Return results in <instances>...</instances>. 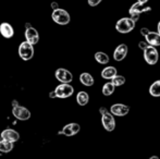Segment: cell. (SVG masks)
<instances>
[{
    "label": "cell",
    "mask_w": 160,
    "mask_h": 159,
    "mask_svg": "<svg viewBox=\"0 0 160 159\" xmlns=\"http://www.w3.org/2000/svg\"><path fill=\"white\" fill-rule=\"evenodd\" d=\"M76 102L80 106H86L89 102V96L86 92H78L76 95Z\"/></svg>",
    "instance_id": "obj_20"
},
{
    "label": "cell",
    "mask_w": 160,
    "mask_h": 159,
    "mask_svg": "<svg viewBox=\"0 0 160 159\" xmlns=\"http://www.w3.org/2000/svg\"><path fill=\"white\" fill-rule=\"evenodd\" d=\"M24 36H25V40L30 44H32L33 46L36 45L39 42V33L36 28H34L33 26L25 28V33H24Z\"/></svg>",
    "instance_id": "obj_8"
},
{
    "label": "cell",
    "mask_w": 160,
    "mask_h": 159,
    "mask_svg": "<svg viewBox=\"0 0 160 159\" xmlns=\"http://www.w3.org/2000/svg\"><path fill=\"white\" fill-rule=\"evenodd\" d=\"M130 112V107L123 104H114L110 108V113L116 117H124Z\"/></svg>",
    "instance_id": "obj_9"
},
{
    "label": "cell",
    "mask_w": 160,
    "mask_h": 159,
    "mask_svg": "<svg viewBox=\"0 0 160 159\" xmlns=\"http://www.w3.org/2000/svg\"><path fill=\"white\" fill-rule=\"evenodd\" d=\"M149 32H150V31L148 30L147 27H143V28H142V30H141V34L143 35L144 37H145L146 35H147V34H148V33H149Z\"/></svg>",
    "instance_id": "obj_27"
},
{
    "label": "cell",
    "mask_w": 160,
    "mask_h": 159,
    "mask_svg": "<svg viewBox=\"0 0 160 159\" xmlns=\"http://www.w3.org/2000/svg\"><path fill=\"white\" fill-rule=\"evenodd\" d=\"M135 27V22L131 17H122L116 23V30L121 34H128Z\"/></svg>",
    "instance_id": "obj_2"
},
{
    "label": "cell",
    "mask_w": 160,
    "mask_h": 159,
    "mask_svg": "<svg viewBox=\"0 0 160 159\" xmlns=\"http://www.w3.org/2000/svg\"><path fill=\"white\" fill-rule=\"evenodd\" d=\"M149 11H152L150 7H145V4L137 1L132 4V7L128 10V13H130V15H134V14H141V13L144 12H149Z\"/></svg>",
    "instance_id": "obj_14"
},
{
    "label": "cell",
    "mask_w": 160,
    "mask_h": 159,
    "mask_svg": "<svg viewBox=\"0 0 160 159\" xmlns=\"http://www.w3.org/2000/svg\"><path fill=\"white\" fill-rule=\"evenodd\" d=\"M49 97H50V98H57V97H56V93H55V91L51 92V93L49 94Z\"/></svg>",
    "instance_id": "obj_29"
},
{
    "label": "cell",
    "mask_w": 160,
    "mask_h": 159,
    "mask_svg": "<svg viewBox=\"0 0 160 159\" xmlns=\"http://www.w3.org/2000/svg\"><path fill=\"white\" fill-rule=\"evenodd\" d=\"M95 60L100 64H107L109 62V56L102 51H98L95 53Z\"/></svg>",
    "instance_id": "obj_21"
},
{
    "label": "cell",
    "mask_w": 160,
    "mask_h": 159,
    "mask_svg": "<svg viewBox=\"0 0 160 159\" xmlns=\"http://www.w3.org/2000/svg\"><path fill=\"white\" fill-rule=\"evenodd\" d=\"M149 159H159V157H158V156H152Z\"/></svg>",
    "instance_id": "obj_32"
},
{
    "label": "cell",
    "mask_w": 160,
    "mask_h": 159,
    "mask_svg": "<svg viewBox=\"0 0 160 159\" xmlns=\"http://www.w3.org/2000/svg\"><path fill=\"white\" fill-rule=\"evenodd\" d=\"M102 1V0H87V2H88V4L91 7H96L98 6L100 2Z\"/></svg>",
    "instance_id": "obj_25"
},
{
    "label": "cell",
    "mask_w": 160,
    "mask_h": 159,
    "mask_svg": "<svg viewBox=\"0 0 160 159\" xmlns=\"http://www.w3.org/2000/svg\"><path fill=\"white\" fill-rule=\"evenodd\" d=\"M80 130L81 127L78 123H69V124L64 125L60 134H63L65 136H74L80 132Z\"/></svg>",
    "instance_id": "obj_13"
},
{
    "label": "cell",
    "mask_w": 160,
    "mask_h": 159,
    "mask_svg": "<svg viewBox=\"0 0 160 159\" xmlns=\"http://www.w3.org/2000/svg\"><path fill=\"white\" fill-rule=\"evenodd\" d=\"M114 89H116V86H114L111 82H108L102 86L101 92H102V94L105 96H110V95H112V94L114 93Z\"/></svg>",
    "instance_id": "obj_23"
},
{
    "label": "cell",
    "mask_w": 160,
    "mask_h": 159,
    "mask_svg": "<svg viewBox=\"0 0 160 159\" xmlns=\"http://www.w3.org/2000/svg\"><path fill=\"white\" fill-rule=\"evenodd\" d=\"M19 56L24 61H28L34 56V47L32 44L25 42H22L19 46Z\"/></svg>",
    "instance_id": "obj_4"
},
{
    "label": "cell",
    "mask_w": 160,
    "mask_h": 159,
    "mask_svg": "<svg viewBox=\"0 0 160 159\" xmlns=\"http://www.w3.org/2000/svg\"><path fill=\"white\" fill-rule=\"evenodd\" d=\"M117 69L114 67H106L102 71H101V77L105 80H111L113 77L117 75Z\"/></svg>",
    "instance_id": "obj_17"
},
{
    "label": "cell",
    "mask_w": 160,
    "mask_h": 159,
    "mask_svg": "<svg viewBox=\"0 0 160 159\" xmlns=\"http://www.w3.org/2000/svg\"><path fill=\"white\" fill-rule=\"evenodd\" d=\"M51 19H52V21L55 23L59 24V25H67L71 21V17H70L69 12L67 10H64V9H60V8L52 10Z\"/></svg>",
    "instance_id": "obj_1"
},
{
    "label": "cell",
    "mask_w": 160,
    "mask_h": 159,
    "mask_svg": "<svg viewBox=\"0 0 160 159\" xmlns=\"http://www.w3.org/2000/svg\"><path fill=\"white\" fill-rule=\"evenodd\" d=\"M143 51H144V60L147 62V64L154 66V64H156L157 62H158L159 53H158V50L156 49V47L148 45Z\"/></svg>",
    "instance_id": "obj_3"
},
{
    "label": "cell",
    "mask_w": 160,
    "mask_h": 159,
    "mask_svg": "<svg viewBox=\"0 0 160 159\" xmlns=\"http://www.w3.org/2000/svg\"><path fill=\"white\" fill-rule=\"evenodd\" d=\"M50 6H51V8H52V10H56V9H58V8H59V4H58L56 1L51 2V4H50Z\"/></svg>",
    "instance_id": "obj_28"
},
{
    "label": "cell",
    "mask_w": 160,
    "mask_h": 159,
    "mask_svg": "<svg viewBox=\"0 0 160 159\" xmlns=\"http://www.w3.org/2000/svg\"><path fill=\"white\" fill-rule=\"evenodd\" d=\"M128 52V45L125 44H120L116 49H114V52H113V59L116 61H122V60L125 59Z\"/></svg>",
    "instance_id": "obj_12"
},
{
    "label": "cell",
    "mask_w": 160,
    "mask_h": 159,
    "mask_svg": "<svg viewBox=\"0 0 160 159\" xmlns=\"http://www.w3.org/2000/svg\"><path fill=\"white\" fill-rule=\"evenodd\" d=\"M149 0H138V2H141V3H143V4H145L146 2H148Z\"/></svg>",
    "instance_id": "obj_30"
},
{
    "label": "cell",
    "mask_w": 160,
    "mask_h": 159,
    "mask_svg": "<svg viewBox=\"0 0 160 159\" xmlns=\"http://www.w3.org/2000/svg\"><path fill=\"white\" fill-rule=\"evenodd\" d=\"M0 34L7 39L12 38L13 35H14V30H13L12 25L10 23L3 22V23L0 24Z\"/></svg>",
    "instance_id": "obj_15"
},
{
    "label": "cell",
    "mask_w": 160,
    "mask_h": 159,
    "mask_svg": "<svg viewBox=\"0 0 160 159\" xmlns=\"http://www.w3.org/2000/svg\"><path fill=\"white\" fill-rule=\"evenodd\" d=\"M30 26H32L30 23H26V24H25V28H26V27H30Z\"/></svg>",
    "instance_id": "obj_33"
},
{
    "label": "cell",
    "mask_w": 160,
    "mask_h": 159,
    "mask_svg": "<svg viewBox=\"0 0 160 159\" xmlns=\"http://www.w3.org/2000/svg\"><path fill=\"white\" fill-rule=\"evenodd\" d=\"M13 147H14V143L2 140V138L0 140V152H1V153H4V154L10 153L13 149Z\"/></svg>",
    "instance_id": "obj_19"
},
{
    "label": "cell",
    "mask_w": 160,
    "mask_h": 159,
    "mask_svg": "<svg viewBox=\"0 0 160 159\" xmlns=\"http://www.w3.org/2000/svg\"><path fill=\"white\" fill-rule=\"evenodd\" d=\"M55 77H56V79L61 83H71L72 81H73V74H72L69 70L63 69V68L58 69L55 73Z\"/></svg>",
    "instance_id": "obj_10"
},
{
    "label": "cell",
    "mask_w": 160,
    "mask_h": 159,
    "mask_svg": "<svg viewBox=\"0 0 160 159\" xmlns=\"http://www.w3.org/2000/svg\"><path fill=\"white\" fill-rule=\"evenodd\" d=\"M149 94L154 97H160V80L156 81L150 85Z\"/></svg>",
    "instance_id": "obj_22"
},
{
    "label": "cell",
    "mask_w": 160,
    "mask_h": 159,
    "mask_svg": "<svg viewBox=\"0 0 160 159\" xmlns=\"http://www.w3.org/2000/svg\"><path fill=\"white\" fill-rule=\"evenodd\" d=\"M80 82L82 83L83 85L85 86H93L94 85V77L91 73H87V72H83L81 73L80 75Z\"/></svg>",
    "instance_id": "obj_18"
},
{
    "label": "cell",
    "mask_w": 160,
    "mask_h": 159,
    "mask_svg": "<svg viewBox=\"0 0 160 159\" xmlns=\"http://www.w3.org/2000/svg\"><path fill=\"white\" fill-rule=\"evenodd\" d=\"M157 30H158V33H159V34H160V21H159L158 25H157Z\"/></svg>",
    "instance_id": "obj_31"
},
{
    "label": "cell",
    "mask_w": 160,
    "mask_h": 159,
    "mask_svg": "<svg viewBox=\"0 0 160 159\" xmlns=\"http://www.w3.org/2000/svg\"><path fill=\"white\" fill-rule=\"evenodd\" d=\"M2 140H6V141H9V142H12V143H15L20 140V134L19 132H17L15 130L13 129H6L1 132L0 134Z\"/></svg>",
    "instance_id": "obj_11"
},
{
    "label": "cell",
    "mask_w": 160,
    "mask_h": 159,
    "mask_svg": "<svg viewBox=\"0 0 160 159\" xmlns=\"http://www.w3.org/2000/svg\"><path fill=\"white\" fill-rule=\"evenodd\" d=\"M12 113L18 120L26 121L31 118V111L23 106H20L19 104L14 105L12 108Z\"/></svg>",
    "instance_id": "obj_6"
},
{
    "label": "cell",
    "mask_w": 160,
    "mask_h": 159,
    "mask_svg": "<svg viewBox=\"0 0 160 159\" xmlns=\"http://www.w3.org/2000/svg\"><path fill=\"white\" fill-rule=\"evenodd\" d=\"M111 83L114 85V86H122V85L125 83V77H122V75L117 74L116 77H113L111 79Z\"/></svg>",
    "instance_id": "obj_24"
},
{
    "label": "cell",
    "mask_w": 160,
    "mask_h": 159,
    "mask_svg": "<svg viewBox=\"0 0 160 159\" xmlns=\"http://www.w3.org/2000/svg\"><path fill=\"white\" fill-rule=\"evenodd\" d=\"M145 38H146V42L148 45H150V46H154V47L160 46V34L158 32H152L150 31L145 36Z\"/></svg>",
    "instance_id": "obj_16"
},
{
    "label": "cell",
    "mask_w": 160,
    "mask_h": 159,
    "mask_svg": "<svg viewBox=\"0 0 160 159\" xmlns=\"http://www.w3.org/2000/svg\"><path fill=\"white\" fill-rule=\"evenodd\" d=\"M101 123H102L103 127L108 132H111L116 129V120H114V117L108 110L105 111L103 113H101Z\"/></svg>",
    "instance_id": "obj_7"
},
{
    "label": "cell",
    "mask_w": 160,
    "mask_h": 159,
    "mask_svg": "<svg viewBox=\"0 0 160 159\" xmlns=\"http://www.w3.org/2000/svg\"><path fill=\"white\" fill-rule=\"evenodd\" d=\"M147 46H148V44H147V42H138V47L142 49V50H144V49H145Z\"/></svg>",
    "instance_id": "obj_26"
},
{
    "label": "cell",
    "mask_w": 160,
    "mask_h": 159,
    "mask_svg": "<svg viewBox=\"0 0 160 159\" xmlns=\"http://www.w3.org/2000/svg\"><path fill=\"white\" fill-rule=\"evenodd\" d=\"M55 93L57 98H68L73 95L74 88L70 83H61V84L56 87Z\"/></svg>",
    "instance_id": "obj_5"
}]
</instances>
